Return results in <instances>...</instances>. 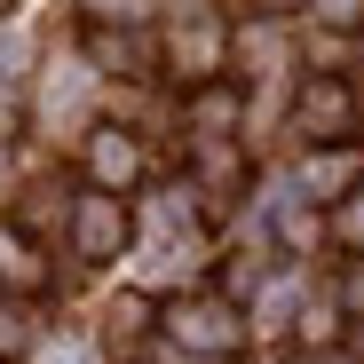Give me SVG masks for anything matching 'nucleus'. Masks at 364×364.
<instances>
[{"label":"nucleus","instance_id":"f257e3e1","mask_svg":"<svg viewBox=\"0 0 364 364\" xmlns=\"http://www.w3.org/2000/svg\"><path fill=\"white\" fill-rule=\"evenodd\" d=\"M348 119H356V95L341 80H317L309 95H301V127H309V135H341Z\"/></svg>","mask_w":364,"mask_h":364},{"label":"nucleus","instance_id":"f03ea898","mask_svg":"<svg viewBox=\"0 0 364 364\" xmlns=\"http://www.w3.org/2000/svg\"><path fill=\"white\" fill-rule=\"evenodd\" d=\"M174 333L191 341V348H230V333H237V325H230V309L198 301V309H182V317H174Z\"/></svg>","mask_w":364,"mask_h":364},{"label":"nucleus","instance_id":"7ed1b4c3","mask_svg":"<svg viewBox=\"0 0 364 364\" xmlns=\"http://www.w3.org/2000/svg\"><path fill=\"white\" fill-rule=\"evenodd\" d=\"M80 237H87V254H103V246H119V206H111V198H95V206L80 214Z\"/></svg>","mask_w":364,"mask_h":364},{"label":"nucleus","instance_id":"20e7f679","mask_svg":"<svg viewBox=\"0 0 364 364\" xmlns=\"http://www.w3.org/2000/svg\"><path fill=\"white\" fill-rule=\"evenodd\" d=\"M95 174H103V182H127V174H135V143L103 135V143H95Z\"/></svg>","mask_w":364,"mask_h":364},{"label":"nucleus","instance_id":"39448f33","mask_svg":"<svg viewBox=\"0 0 364 364\" xmlns=\"http://www.w3.org/2000/svg\"><path fill=\"white\" fill-rule=\"evenodd\" d=\"M87 9H95L103 24H127V16H143V0H87Z\"/></svg>","mask_w":364,"mask_h":364},{"label":"nucleus","instance_id":"423d86ee","mask_svg":"<svg viewBox=\"0 0 364 364\" xmlns=\"http://www.w3.org/2000/svg\"><path fill=\"white\" fill-rule=\"evenodd\" d=\"M341 237H348V246H364V191L348 198V214H341Z\"/></svg>","mask_w":364,"mask_h":364},{"label":"nucleus","instance_id":"0eeeda50","mask_svg":"<svg viewBox=\"0 0 364 364\" xmlns=\"http://www.w3.org/2000/svg\"><path fill=\"white\" fill-rule=\"evenodd\" d=\"M325 24H356V0H325Z\"/></svg>","mask_w":364,"mask_h":364},{"label":"nucleus","instance_id":"6e6552de","mask_svg":"<svg viewBox=\"0 0 364 364\" xmlns=\"http://www.w3.org/2000/svg\"><path fill=\"white\" fill-rule=\"evenodd\" d=\"M16 341H24V333H16V317H9V309H0V348H16Z\"/></svg>","mask_w":364,"mask_h":364}]
</instances>
